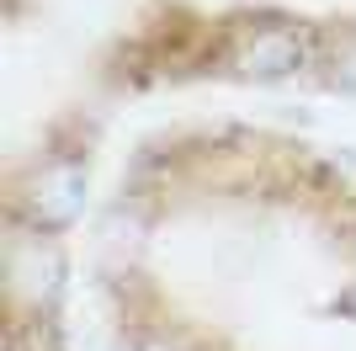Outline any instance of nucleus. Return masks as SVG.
Returning a JSON list of instances; mask_svg holds the SVG:
<instances>
[{"label": "nucleus", "mask_w": 356, "mask_h": 351, "mask_svg": "<svg viewBox=\"0 0 356 351\" xmlns=\"http://www.w3.org/2000/svg\"><path fill=\"white\" fill-rule=\"evenodd\" d=\"M138 351H170V346H165V341H149V346H138Z\"/></svg>", "instance_id": "f03ea898"}, {"label": "nucleus", "mask_w": 356, "mask_h": 351, "mask_svg": "<svg viewBox=\"0 0 356 351\" xmlns=\"http://www.w3.org/2000/svg\"><path fill=\"white\" fill-rule=\"evenodd\" d=\"M303 64V38L293 27H255L234 43V70L245 75H287Z\"/></svg>", "instance_id": "f257e3e1"}]
</instances>
